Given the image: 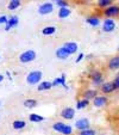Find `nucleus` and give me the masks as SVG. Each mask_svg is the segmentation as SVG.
Returning a JSON list of instances; mask_svg holds the SVG:
<instances>
[{
	"label": "nucleus",
	"instance_id": "4468645a",
	"mask_svg": "<svg viewBox=\"0 0 119 135\" xmlns=\"http://www.w3.org/2000/svg\"><path fill=\"white\" fill-rule=\"evenodd\" d=\"M55 54H56V56H57L58 59H61V60H67V59L69 57L68 51H67L66 49L63 48V47H61V48H58L57 50L55 51Z\"/></svg>",
	"mask_w": 119,
	"mask_h": 135
},
{
	"label": "nucleus",
	"instance_id": "393cba45",
	"mask_svg": "<svg viewBox=\"0 0 119 135\" xmlns=\"http://www.w3.org/2000/svg\"><path fill=\"white\" fill-rule=\"evenodd\" d=\"M71 11L69 10L68 7H63V8H60V11H58V17L60 18H67L69 15H70Z\"/></svg>",
	"mask_w": 119,
	"mask_h": 135
},
{
	"label": "nucleus",
	"instance_id": "f704fd0d",
	"mask_svg": "<svg viewBox=\"0 0 119 135\" xmlns=\"http://www.w3.org/2000/svg\"><path fill=\"white\" fill-rule=\"evenodd\" d=\"M0 24H1V22H0Z\"/></svg>",
	"mask_w": 119,
	"mask_h": 135
},
{
	"label": "nucleus",
	"instance_id": "6ab92c4d",
	"mask_svg": "<svg viewBox=\"0 0 119 135\" xmlns=\"http://www.w3.org/2000/svg\"><path fill=\"white\" fill-rule=\"evenodd\" d=\"M12 127L14 128L15 130H20V129H23V128L26 127V122L23 120H15V121H13Z\"/></svg>",
	"mask_w": 119,
	"mask_h": 135
},
{
	"label": "nucleus",
	"instance_id": "39448f33",
	"mask_svg": "<svg viewBox=\"0 0 119 135\" xmlns=\"http://www.w3.org/2000/svg\"><path fill=\"white\" fill-rule=\"evenodd\" d=\"M100 91L106 96V94H110V93H113L116 91V87H114V84L113 81H106L100 86Z\"/></svg>",
	"mask_w": 119,
	"mask_h": 135
},
{
	"label": "nucleus",
	"instance_id": "f3484780",
	"mask_svg": "<svg viewBox=\"0 0 119 135\" xmlns=\"http://www.w3.org/2000/svg\"><path fill=\"white\" fill-rule=\"evenodd\" d=\"M86 22H87V24H89L92 26H98L100 24V18L95 17V16H91V17L86 18Z\"/></svg>",
	"mask_w": 119,
	"mask_h": 135
},
{
	"label": "nucleus",
	"instance_id": "9b49d317",
	"mask_svg": "<svg viewBox=\"0 0 119 135\" xmlns=\"http://www.w3.org/2000/svg\"><path fill=\"white\" fill-rule=\"evenodd\" d=\"M54 10V5L50 3H44L42 4L41 6H39V8H38V12L41 13V15H49V13H51Z\"/></svg>",
	"mask_w": 119,
	"mask_h": 135
},
{
	"label": "nucleus",
	"instance_id": "423d86ee",
	"mask_svg": "<svg viewBox=\"0 0 119 135\" xmlns=\"http://www.w3.org/2000/svg\"><path fill=\"white\" fill-rule=\"evenodd\" d=\"M116 29V22L114 19H107L105 18V21L102 22V30L105 32H112Z\"/></svg>",
	"mask_w": 119,
	"mask_h": 135
},
{
	"label": "nucleus",
	"instance_id": "1a4fd4ad",
	"mask_svg": "<svg viewBox=\"0 0 119 135\" xmlns=\"http://www.w3.org/2000/svg\"><path fill=\"white\" fill-rule=\"evenodd\" d=\"M75 127H76V129H79L80 132L89 129V120L88 118H81V120H77L75 122Z\"/></svg>",
	"mask_w": 119,
	"mask_h": 135
},
{
	"label": "nucleus",
	"instance_id": "473e14b6",
	"mask_svg": "<svg viewBox=\"0 0 119 135\" xmlns=\"http://www.w3.org/2000/svg\"><path fill=\"white\" fill-rule=\"evenodd\" d=\"M118 50H119V47H118Z\"/></svg>",
	"mask_w": 119,
	"mask_h": 135
},
{
	"label": "nucleus",
	"instance_id": "c85d7f7f",
	"mask_svg": "<svg viewBox=\"0 0 119 135\" xmlns=\"http://www.w3.org/2000/svg\"><path fill=\"white\" fill-rule=\"evenodd\" d=\"M56 5L60 6L61 8L68 7V3H67V1H64V0H57V1H56Z\"/></svg>",
	"mask_w": 119,
	"mask_h": 135
},
{
	"label": "nucleus",
	"instance_id": "f03ea898",
	"mask_svg": "<svg viewBox=\"0 0 119 135\" xmlns=\"http://www.w3.org/2000/svg\"><path fill=\"white\" fill-rule=\"evenodd\" d=\"M102 16L107 19H113L119 17V4H113L110 7L102 10Z\"/></svg>",
	"mask_w": 119,
	"mask_h": 135
},
{
	"label": "nucleus",
	"instance_id": "7ed1b4c3",
	"mask_svg": "<svg viewBox=\"0 0 119 135\" xmlns=\"http://www.w3.org/2000/svg\"><path fill=\"white\" fill-rule=\"evenodd\" d=\"M42 72L41 71H33V72H30L26 76V81H28L29 85H36L38 83L41 81L42 79Z\"/></svg>",
	"mask_w": 119,
	"mask_h": 135
},
{
	"label": "nucleus",
	"instance_id": "dca6fc26",
	"mask_svg": "<svg viewBox=\"0 0 119 135\" xmlns=\"http://www.w3.org/2000/svg\"><path fill=\"white\" fill-rule=\"evenodd\" d=\"M111 5H113V1H112V0H99L98 3H96L98 8H101V10H105V8L110 7Z\"/></svg>",
	"mask_w": 119,
	"mask_h": 135
},
{
	"label": "nucleus",
	"instance_id": "2f4dec72",
	"mask_svg": "<svg viewBox=\"0 0 119 135\" xmlns=\"http://www.w3.org/2000/svg\"><path fill=\"white\" fill-rule=\"evenodd\" d=\"M3 80H4V75H1V74H0V83L3 81Z\"/></svg>",
	"mask_w": 119,
	"mask_h": 135
},
{
	"label": "nucleus",
	"instance_id": "4be33fe9",
	"mask_svg": "<svg viewBox=\"0 0 119 135\" xmlns=\"http://www.w3.org/2000/svg\"><path fill=\"white\" fill-rule=\"evenodd\" d=\"M24 107L28 108V109H32V108H35L36 105H37V100L36 99H32V98H29V99H25L24 100Z\"/></svg>",
	"mask_w": 119,
	"mask_h": 135
},
{
	"label": "nucleus",
	"instance_id": "412c9836",
	"mask_svg": "<svg viewBox=\"0 0 119 135\" xmlns=\"http://www.w3.org/2000/svg\"><path fill=\"white\" fill-rule=\"evenodd\" d=\"M66 123H63V122H55L53 124V129L55 130V132H57V133H63V130H64V128H66Z\"/></svg>",
	"mask_w": 119,
	"mask_h": 135
},
{
	"label": "nucleus",
	"instance_id": "b1692460",
	"mask_svg": "<svg viewBox=\"0 0 119 135\" xmlns=\"http://www.w3.org/2000/svg\"><path fill=\"white\" fill-rule=\"evenodd\" d=\"M29 120L31 121V122H42V121H44L45 118L43 117V116H41V115L38 114H31L30 116H29Z\"/></svg>",
	"mask_w": 119,
	"mask_h": 135
},
{
	"label": "nucleus",
	"instance_id": "c756f323",
	"mask_svg": "<svg viewBox=\"0 0 119 135\" xmlns=\"http://www.w3.org/2000/svg\"><path fill=\"white\" fill-rule=\"evenodd\" d=\"M113 84H114V87H116V90H119V73L117 74V76L113 79Z\"/></svg>",
	"mask_w": 119,
	"mask_h": 135
},
{
	"label": "nucleus",
	"instance_id": "5701e85b",
	"mask_svg": "<svg viewBox=\"0 0 119 135\" xmlns=\"http://www.w3.org/2000/svg\"><path fill=\"white\" fill-rule=\"evenodd\" d=\"M56 32V28L55 26H45V28L42 30V33L44 36H50V35H54Z\"/></svg>",
	"mask_w": 119,
	"mask_h": 135
},
{
	"label": "nucleus",
	"instance_id": "f257e3e1",
	"mask_svg": "<svg viewBox=\"0 0 119 135\" xmlns=\"http://www.w3.org/2000/svg\"><path fill=\"white\" fill-rule=\"evenodd\" d=\"M89 79H91L92 84L95 86H101L104 84V74L99 69H93L89 73Z\"/></svg>",
	"mask_w": 119,
	"mask_h": 135
},
{
	"label": "nucleus",
	"instance_id": "c9c22d12",
	"mask_svg": "<svg viewBox=\"0 0 119 135\" xmlns=\"http://www.w3.org/2000/svg\"><path fill=\"white\" fill-rule=\"evenodd\" d=\"M118 57H119V55H118Z\"/></svg>",
	"mask_w": 119,
	"mask_h": 135
},
{
	"label": "nucleus",
	"instance_id": "f8f14e48",
	"mask_svg": "<svg viewBox=\"0 0 119 135\" xmlns=\"http://www.w3.org/2000/svg\"><path fill=\"white\" fill-rule=\"evenodd\" d=\"M110 71H117L119 69V57L118 56H112L111 59L108 60V64H107Z\"/></svg>",
	"mask_w": 119,
	"mask_h": 135
},
{
	"label": "nucleus",
	"instance_id": "7c9ffc66",
	"mask_svg": "<svg viewBox=\"0 0 119 135\" xmlns=\"http://www.w3.org/2000/svg\"><path fill=\"white\" fill-rule=\"evenodd\" d=\"M84 56H85V55H84V54H82V53H81V54H79V56H77V59H76V60H75V62H76V64H77V62H80V61H81V60H82V59H84Z\"/></svg>",
	"mask_w": 119,
	"mask_h": 135
},
{
	"label": "nucleus",
	"instance_id": "bb28decb",
	"mask_svg": "<svg viewBox=\"0 0 119 135\" xmlns=\"http://www.w3.org/2000/svg\"><path fill=\"white\" fill-rule=\"evenodd\" d=\"M20 6V1L19 0H11L10 4H8V10H15V8H18Z\"/></svg>",
	"mask_w": 119,
	"mask_h": 135
},
{
	"label": "nucleus",
	"instance_id": "9d476101",
	"mask_svg": "<svg viewBox=\"0 0 119 135\" xmlns=\"http://www.w3.org/2000/svg\"><path fill=\"white\" fill-rule=\"evenodd\" d=\"M74 116H75V109H73V108H70V107L64 108L61 111V117L66 118V120H71Z\"/></svg>",
	"mask_w": 119,
	"mask_h": 135
},
{
	"label": "nucleus",
	"instance_id": "0eeeda50",
	"mask_svg": "<svg viewBox=\"0 0 119 135\" xmlns=\"http://www.w3.org/2000/svg\"><path fill=\"white\" fill-rule=\"evenodd\" d=\"M108 104V98L106 96H98L95 99H93V105L95 108H102V107H106Z\"/></svg>",
	"mask_w": 119,
	"mask_h": 135
},
{
	"label": "nucleus",
	"instance_id": "a878e982",
	"mask_svg": "<svg viewBox=\"0 0 119 135\" xmlns=\"http://www.w3.org/2000/svg\"><path fill=\"white\" fill-rule=\"evenodd\" d=\"M88 104H89V100H87V99L77 100V103H76V109L81 110V109H84V108L88 107Z\"/></svg>",
	"mask_w": 119,
	"mask_h": 135
},
{
	"label": "nucleus",
	"instance_id": "cd10ccee",
	"mask_svg": "<svg viewBox=\"0 0 119 135\" xmlns=\"http://www.w3.org/2000/svg\"><path fill=\"white\" fill-rule=\"evenodd\" d=\"M79 135H95V130L93 129H86L79 133Z\"/></svg>",
	"mask_w": 119,
	"mask_h": 135
},
{
	"label": "nucleus",
	"instance_id": "6e6552de",
	"mask_svg": "<svg viewBox=\"0 0 119 135\" xmlns=\"http://www.w3.org/2000/svg\"><path fill=\"white\" fill-rule=\"evenodd\" d=\"M82 97H84V99H87V100L95 99L98 97V91L94 89H87L82 92Z\"/></svg>",
	"mask_w": 119,
	"mask_h": 135
},
{
	"label": "nucleus",
	"instance_id": "ddd939ff",
	"mask_svg": "<svg viewBox=\"0 0 119 135\" xmlns=\"http://www.w3.org/2000/svg\"><path fill=\"white\" fill-rule=\"evenodd\" d=\"M63 48L68 51L69 55H71V54L76 53V50H77V44H76L75 42H67V43L63 44Z\"/></svg>",
	"mask_w": 119,
	"mask_h": 135
},
{
	"label": "nucleus",
	"instance_id": "2eb2a0df",
	"mask_svg": "<svg viewBox=\"0 0 119 135\" xmlns=\"http://www.w3.org/2000/svg\"><path fill=\"white\" fill-rule=\"evenodd\" d=\"M18 17L17 16H12V17L8 19V22H7V24H6V26H5V30L6 31H8L10 29H12L13 26H17L18 25Z\"/></svg>",
	"mask_w": 119,
	"mask_h": 135
},
{
	"label": "nucleus",
	"instance_id": "72a5a7b5",
	"mask_svg": "<svg viewBox=\"0 0 119 135\" xmlns=\"http://www.w3.org/2000/svg\"><path fill=\"white\" fill-rule=\"evenodd\" d=\"M0 104H1V102H0Z\"/></svg>",
	"mask_w": 119,
	"mask_h": 135
},
{
	"label": "nucleus",
	"instance_id": "20e7f679",
	"mask_svg": "<svg viewBox=\"0 0 119 135\" xmlns=\"http://www.w3.org/2000/svg\"><path fill=\"white\" fill-rule=\"evenodd\" d=\"M36 59V53L35 50H25L19 55V61L22 64H28V62H32Z\"/></svg>",
	"mask_w": 119,
	"mask_h": 135
},
{
	"label": "nucleus",
	"instance_id": "aec40b11",
	"mask_svg": "<svg viewBox=\"0 0 119 135\" xmlns=\"http://www.w3.org/2000/svg\"><path fill=\"white\" fill-rule=\"evenodd\" d=\"M53 87V83L51 81H42L41 84H38L37 90L38 91H46V90H50Z\"/></svg>",
	"mask_w": 119,
	"mask_h": 135
},
{
	"label": "nucleus",
	"instance_id": "a211bd4d",
	"mask_svg": "<svg viewBox=\"0 0 119 135\" xmlns=\"http://www.w3.org/2000/svg\"><path fill=\"white\" fill-rule=\"evenodd\" d=\"M57 85H62L66 90H68V86L66 84V79H64V74H62L61 78H56L53 81V86H57Z\"/></svg>",
	"mask_w": 119,
	"mask_h": 135
}]
</instances>
